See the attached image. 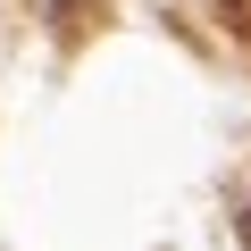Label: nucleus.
<instances>
[{"mask_svg": "<svg viewBox=\"0 0 251 251\" xmlns=\"http://www.w3.org/2000/svg\"><path fill=\"white\" fill-rule=\"evenodd\" d=\"M42 9V25L59 34V42H92L100 25H109V0H34Z\"/></svg>", "mask_w": 251, "mask_h": 251, "instance_id": "f257e3e1", "label": "nucleus"}, {"mask_svg": "<svg viewBox=\"0 0 251 251\" xmlns=\"http://www.w3.org/2000/svg\"><path fill=\"white\" fill-rule=\"evenodd\" d=\"M209 9H218V25H226L234 42H251V0H209Z\"/></svg>", "mask_w": 251, "mask_h": 251, "instance_id": "f03ea898", "label": "nucleus"}, {"mask_svg": "<svg viewBox=\"0 0 251 251\" xmlns=\"http://www.w3.org/2000/svg\"><path fill=\"white\" fill-rule=\"evenodd\" d=\"M234 243H243V251H251V193H243V201H234Z\"/></svg>", "mask_w": 251, "mask_h": 251, "instance_id": "7ed1b4c3", "label": "nucleus"}]
</instances>
